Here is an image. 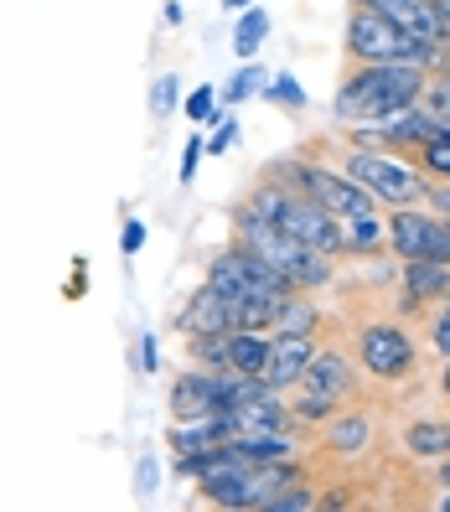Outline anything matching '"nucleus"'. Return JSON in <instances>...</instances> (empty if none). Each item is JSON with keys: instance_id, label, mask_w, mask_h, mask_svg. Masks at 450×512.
<instances>
[{"instance_id": "12", "label": "nucleus", "mask_w": 450, "mask_h": 512, "mask_svg": "<svg viewBox=\"0 0 450 512\" xmlns=\"http://www.w3.org/2000/svg\"><path fill=\"white\" fill-rule=\"evenodd\" d=\"M176 331H187V337H197V331H228V300L213 295L207 285H197L192 300L176 311Z\"/></svg>"}, {"instance_id": "26", "label": "nucleus", "mask_w": 450, "mask_h": 512, "mask_svg": "<svg viewBox=\"0 0 450 512\" xmlns=\"http://www.w3.org/2000/svg\"><path fill=\"white\" fill-rule=\"evenodd\" d=\"M295 419H326V414H332L337 409V399H326V394H311V388H306V394H300L295 404Z\"/></svg>"}, {"instance_id": "28", "label": "nucleus", "mask_w": 450, "mask_h": 512, "mask_svg": "<svg viewBox=\"0 0 450 512\" xmlns=\"http://www.w3.org/2000/svg\"><path fill=\"white\" fill-rule=\"evenodd\" d=\"M197 161H202V140L192 135L187 150H182V182H192V176H197Z\"/></svg>"}, {"instance_id": "24", "label": "nucleus", "mask_w": 450, "mask_h": 512, "mask_svg": "<svg viewBox=\"0 0 450 512\" xmlns=\"http://www.w3.org/2000/svg\"><path fill=\"white\" fill-rule=\"evenodd\" d=\"M264 88V68L259 63H249V68H238V78L228 83V104H238V99H249V94H259Z\"/></svg>"}, {"instance_id": "21", "label": "nucleus", "mask_w": 450, "mask_h": 512, "mask_svg": "<svg viewBox=\"0 0 450 512\" xmlns=\"http://www.w3.org/2000/svg\"><path fill=\"white\" fill-rule=\"evenodd\" d=\"M419 171L440 176V182H450V125H440L425 145H419Z\"/></svg>"}, {"instance_id": "9", "label": "nucleus", "mask_w": 450, "mask_h": 512, "mask_svg": "<svg viewBox=\"0 0 450 512\" xmlns=\"http://www.w3.org/2000/svg\"><path fill=\"white\" fill-rule=\"evenodd\" d=\"M357 357L373 378H409L414 373V347L399 326H363L357 331Z\"/></svg>"}, {"instance_id": "34", "label": "nucleus", "mask_w": 450, "mask_h": 512, "mask_svg": "<svg viewBox=\"0 0 450 512\" xmlns=\"http://www.w3.org/2000/svg\"><path fill=\"white\" fill-rule=\"evenodd\" d=\"M223 6H228V11H244V6H254V0H223Z\"/></svg>"}, {"instance_id": "35", "label": "nucleus", "mask_w": 450, "mask_h": 512, "mask_svg": "<svg viewBox=\"0 0 450 512\" xmlns=\"http://www.w3.org/2000/svg\"><path fill=\"white\" fill-rule=\"evenodd\" d=\"M440 388H445V399H450V363H445V373H440Z\"/></svg>"}, {"instance_id": "33", "label": "nucleus", "mask_w": 450, "mask_h": 512, "mask_svg": "<svg viewBox=\"0 0 450 512\" xmlns=\"http://www.w3.org/2000/svg\"><path fill=\"white\" fill-rule=\"evenodd\" d=\"M140 368H145V373H156V368H161V357H156V337H145V342H140Z\"/></svg>"}, {"instance_id": "22", "label": "nucleus", "mask_w": 450, "mask_h": 512, "mask_svg": "<svg viewBox=\"0 0 450 512\" xmlns=\"http://www.w3.org/2000/svg\"><path fill=\"white\" fill-rule=\"evenodd\" d=\"M182 109H187V119H197V125H218V88H213V83L192 88Z\"/></svg>"}, {"instance_id": "37", "label": "nucleus", "mask_w": 450, "mask_h": 512, "mask_svg": "<svg viewBox=\"0 0 450 512\" xmlns=\"http://www.w3.org/2000/svg\"><path fill=\"white\" fill-rule=\"evenodd\" d=\"M440 476H445V487H450V466H445V471H440Z\"/></svg>"}, {"instance_id": "5", "label": "nucleus", "mask_w": 450, "mask_h": 512, "mask_svg": "<svg viewBox=\"0 0 450 512\" xmlns=\"http://www.w3.org/2000/svg\"><path fill=\"white\" fill-rule=\"evenodd\" d=\"M213 295H223V300H244V295H269V300H280V295H290L295 285L280 275V269H269L254 249H244V244H228L213 264H207V280H202Z\"/></svg>"}, {"instance_id": "29", "label": "nucleus", "mask_w": 450, "mask_h": 512, "mask_svg": "<svg viewBox=\"0 0 450 512\" xmlns=\"http://www.w3.org/2000/svg\"><path fill=\"white\" fill-rule=\"evenodd\" d=\"M119 244H125V254H140V244H145V223H125V238H119Z\"/></svg>"}, {"instance_id": "18", "label": "nucleus", "mask_w": 450, "mask_h": 512, "mask_svg": "<svg viewBox=\"0 0 450 512\" xmlns=\"http://www.w3.org/2000/svg\"><path fill=\"white\" fill-rule=\"evenodd\" d=\"M342 223V244L352 249V254H373L378 244H383V223L373 218V213H357V218H337Z\"/></svg>"}, {"instance_id": "20", "label": "nucleus", "mask_w": 450, "mask_h": 512, "mask_svg": "<svg viewBox=\"0 0 450 512\" xmlns=\"http://www.w3.org/2000/svg\"><path fill=\"white\" fill-rule=\"evenodd\" d=\"M275 326H280V331H306V337H311V326H316V306H311V300L300 295V290H290V295L280 300V311H275Z\"/></svg>"}, {"instance_id": "23", "label": "nucleus", "mask_w": 450, "mask_h": 512, "mask_svg": "<svg viewBox=\"0 0 450 512\" xmlns=\"http://www.w3.org/2000/svg\"><path fill=\"white\" fill-rule=\"evenodd\" d=\"M176 99H182V94H176V78L171 73H161L156 83H150V114H156V119H166L176 109Z\"/></svg>"}, {"instance_id": "19", "label": "nucleus", "mask_w": 450, "mask_h": 512, "mask_svg": "<svg viewBox=\"0 0 450 512\" xmlns=\"http://www.w3.org/2000/svg\"><path fill=\"white\" fill-rule=\"evenodd\" d=\"M368 435H373L368 414H342V419H332V450H342V456L368 450Z\"/></svg>"}, {"instance_id": "13", "label": "nucleus", "mask_w": 450, "mask_h": 512, "mask_svg": "<svg viewBox=\"0 0 450 512\" xmlns=\"http://www.w3.org/2000/svg\"><path fill=\"white\" fill-rule=\"evenodd\" d=\"M300 383L311 388V394H326V399H347L352 394V373H347V363L337 352H311V363H306V373H300Z\"/></svg>"}, {"instance_id": "14", "label": "nucleus", "mask_w": 450, "mask_h": 512, "mask_svg": "<svg viewBox=\"0 0 450 512\" xmlns=\"http://www.w3.org/2000/svg\"><path fill=\"white\" fill-rule=\"evenodd\" d=\"M264 357H269V342L259 337V331H228L223 337V373L264 378Z\"/></svg>"}, {"instance_id": "8", "label": "nucleus", "mask_w": 450, "mask_h": 512, "mask_svg": "<svg viewBox=\"0 0 450 512\" xmlns=\"http://www.w3.org/2000/svg\"><path fill=\"white\" fill-rule=\"evenodd\" d=\"M363 11H378L383 21H394L399 32H409L414 42L425 47H450V16L440 11V0H352Z\"/></svg>"}, {"instance_id": "16", "label": "nucleus", "mask_w": 450, "mask_h": 512, "mask_svg": "<svg viewBox=\"0 0 450 512\" xmlns=\"http://www.w3.org/2000/svg\"><path fill=\"white\" fill-rule=\"evenodd\" d=\"M404 445L414 450V456L440 461V456H450V425H440V419H419V425L404 430Z\"/></svg>"}, {"instance_id": "2", "label": "nucleus", "mask_w": 450, "mask_h": 512, "mask_svg": "<svg viewBox=\"0 0 450 512\" xmlns=\"http://www.w3.org/2000/svg\"><path fill=\"white\" fill-rule=\"evenodd\" d=\"M233 244L254 249L269 269H280V275H285L295 290H316V285L332 280V254L300 244L295 233H285V228H275V223H264V218L244 213V207L233 213Z\"/></svg>"}, {"instance_id": "10", "label": "nucleus", "mask_w": 450, "mask_h": 512, "mask_svg": "<svg viewBox=\"0 0 450 512\" xmlns=\"http://www.w3.org/2000/svg\"><path fill=\"white\" fill-rule=\"evenodd\" d=\"M280 228L285 233H295L300 244H311V249H321V254H347V244H342V223L326 213L321 202H311V197H290V207H285V218H280Z\"/></svg>"}, {"instance_id": "1", "label": "nucleus", "mask_w": 450, "mask_h": 512, "mask_svg": "<svg viewBox=\"0 0 450 512\" xmlns=\"http://www.w3.org/2000/svg\"><path fill=\"white\" fill-rule=\"evenodd\" d=\"M425 83H430L425 68L414 63H352V73L337 88V114L383 125V119H394L425 99Z\"/></svg>"}, {"instance_id": "4", "label": "nucleus", "mask_w": 450, "mask_h": 512, "mask_svg": "<svg viewBox=\"0 0 450 512\" xmlns=\"http://www.w3.org/2000/svg\"><path fill=\"white\" fill-rule=\"evenodd\" d=\"M342 176H352L357 187H363L373 202H394V207H409V202H425L430 182L425 171H414L394 156H378V150H352V156L342 161Z\"/></svg>"}, {"instance_id": "17", "label": "nucleus", "mask_w": 450, "mask_h": 512, "mask_svg": "<svg viewBox=\"0 0 450 512\" xmlns=\"http://www.w3.org/2000/svg\"><path fill=\"white\" fill-rule=\"evenodd\" d=\"M264 37H269V16L259 6H244L238 11V26H233V52L244 57V63H254V52H259Z\"/></svg>"}, {"instance_id": "11", "label": "nucleus", "mask_w": 450, "mask_h": 512, "mask_svg": "<svg viewBox=\"0 0 450 512\" xmlns=\"http://www.w3.org/2000/svg\"><path fill=\"white\" fill-rule=\"evenodd\" d=\"M311 337L306 331H280L275 342H269V357H264V383H275V388H290L300 383V373H306L311 363Z\"/></svg>"}, {"instance_id": "6", "label": "nucleus", "mask_w": 450, "mask_h": 512, "mask_svg": "<svg viewBox=\"0 0 450 512\" xmlns=\"http://www.w3.org/2000/svg\"><path fill=\"white\" fill-rule=\"evenodd\" d=\"M388 249L399 259H440L450 264V223L445 218H430V213H414V207H394L388 218Z\"/></svg>"}, {"instance_id": "7", "label": "nucleus", "mask_w": 450, "mask_h": 512, "mask_svg": "<svg viewBox=\"0 0 450 512\" xmlns=\"http://www.w3.org/2000/svg\"><path fill=\"white\" fill-rule=\"evenodd\" d=\"M233 378H238V373H213V368L176 373V383H171V419L228 414V409H233Z\"/></svg>"}, {"instance_id": "36", "label": "nucleus", "mask_w": 450, "mask_h": 512, "mask_svg": "<svg viewBox=\"0 0 450 512\" xmlns=\"http://www.w3.org/2000/svg\"><path fill=\"white\" fill-rule=\"evenodd\" d=\"M440 11H445V16H450V0H440Z\"/></svg>"}, {"instance_id": "31", "label": "nucleus", "mask_w": 450, "mask_h": 512, "mask_svg": "<svg viewBox=\"0 0 450 512\" xmlns=\"http://www.w3.org/2000/svg\"><path fill=\"white\" fill-rule=\"evenodd\" d=\"M150 492H156V456L140 461V497H150Z\"/></svg>"}, {"instance_id": "15", "label": "nucleus", "mask_w": 450, "mask_h": 512, "mask_svg": "<svg viewBox=\"0 0 450 512\" xmlns=\"http://www.w3.org/2000/svg\"><path fill=\"white\" fill-rule=\"evenodd\" d=\"M404 290H409V306L435 300V295H450V264H440V259H404Z\"/></svg>"}, {"instance_id": "32", "label": "nucleus", "mask_w": 450, "mask_h": 512, "mask_svg": "<svg viewBox=\"0 0 450 512\" xmlns=\"http://www.w3.org/2000/svg\"><path fill=\"white\" fill-rule=\"evenodd\" d=\"M228 145H233V125H228V119H223V130H218L213 140H207V156H223Z\"/></svg>"}, {"instance_id": "25", "label": "nucleus", "mask_w": 450, "mask_h": 512, "mask_svg": "<svg viewBox=\"0 0 450 512\" xmlns=\"http://www.w3.org/2000/svg\"><path fill=\"white\" fill-rule=\"evenodd\" d=\"M269 99H275L280 109H306V88H300V83L285 73V78H275V83H269Z\"/></svg>"}, {"instance_id": "27", "label": "nucleus", "mask_w": 450, "mask_h": 512, "mask_svg": "<svg viewBox=\"0 0 450 512\" xmlns=\"http://www.w3.org/2000/svg\"><path fill=\"white\" fill-rule=\"evenodd\" d=\"M430 337H435V347L450 357V295H445V306H440V316H435V331H430Z\"/></svg>"}, {"instance_id": "30", "label": "nucleus", "mask_w": 450, "mask_h": 512, "mask_svg": "<svg viewBox=\"0 0 450 512\" xmlns=\"http://www.w3.org/2000/svg\"><path fill=\"white\" fill-rule=\"evenodd\" d=\"M425 202H435V207H440V218H450V182H435V187L425 192Z\"/></svg>"}, {"instance_id": "3", "label": "nucleus", "mask_w": 450, "mask_h": 512, "mask_svg": "<svg viewBox=\"0 0 450 512\" xmlns=\"http://www.w3.org/2000/svg\"><path fill=\"white\" fill-rule=\"evenodd\" d=\"M347 57L352 63H414V68H430L435 47L414 42L409 32H399V26L383 21L378 11L352 6V16H347Z\"/></svg>"}]
</instances>
